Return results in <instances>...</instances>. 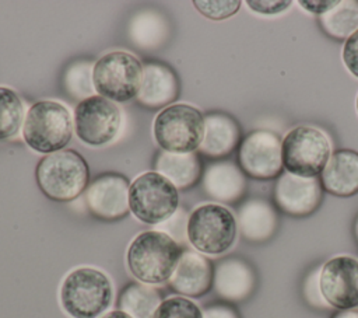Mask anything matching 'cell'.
Here are the masks:
<instances>
[{
  "label": "cell",
  "instance_id": "6da1fadb",
  "mask_svg": "<svg viewBox=\"0 0 358 318\" xmlns=\"http://www.w3.org/2000/svg\"><path fill=\"white\" fill-rule=\"evenodd\" d=\"M182 251L168 234L158 230L143 231L130 242L126 263L140 283L161 284L171 279Z\"/></svg>",
  "mask_w": 358,
  "mask_h": 318
},
{
  "label": "cell",
  "instance_id": "7a4b0ae2",
  "mask_svg": "<svg viewBox=\"0 0 358 318\" xmlns=\"http://www.w3.org/2000/svg\"><path fill=\"white\" fill-rule=\"evenodd\" d=\"M35 179L46 198L56 202H70L87 189L90 168L78 151L60 150L39 160Z\"/></svg>",
  "mask_w": 358,
  "mask_h": 318
},
{
  "label": "cell",
  "instance_id": "3957f363",
  "mask_svg": "<svg viewBox=\"0 0 358 318\" xmlns=\"http://www.w3.org/2000/svg\"><path fill=\"white\" fill-rule=\"evenodd\" d=\"M112 298L109 277L90 266L71 270L60 287V304L71 318H99L109 308Z\"/></svg>",
  "mask_w": 358,
  "mask_h": 318
},
{
  "label": "cell",
  "instance_id": "277c9868",
  "mask_svg": "<svg viewBox=\"0 0 358 318\" xmlns=\"http://www.w3.org/2000/svg\"><path fill=\"white\" fill-rule=\"evenodd\" d=\"M73 134V120L69 109L57 101L34 104L22 123V137L36 153L50 154L63 150Z\"/></svg>",
  "mask_w": 358,
  "mask_h": 318
},
{
  "label": "cell",
  "instance_id": "5b68a950",
  "mask_svg": "<svg viewBox=\"0 0 358 318\" xmlns=\"http://www.w3.org/2000/svg\"><path fill=\"white\" fill-rule=\"evenodd\" d=\"M152 133L164 151L193 153L203 141L204 116L193 105L171 104L155 116Z\"/></svg>",
  "mask_w": 358,
  "mask_h": 318
},
{
  "label": "cell",
  "instance_id": "8992f818",
  "mask_svg": "<svg viewBox=\"0 0 358 318\" xmlns=\"http://www.w3.org/2000/svg\"><path fill=\"white\" fill-rule=\"evenodd\" d=\"M238 223L234 213L222 205L197 206L187 220V241L200 254L221 255L235 242Z\"/></svg>",
  "mask_w": 358,
  "mask_h": 318
},
{
  "label": "cell",
  "instance_id": "52a82bcc",
  "mask_svg": "<svg viewBox=\"0 0 358 318\" xmlns=\"http://www.w3.org/2000/svg\"><path fill=\"white\" fill-rule=\"evenodd\" d=\"M141 78L143 63L124 50L105 53L92 67L95 91L113 102H126L137 97Z\"/></svg>",
  "mask_w": 358,
  "mask_h": 318
},
{
  "label": "cell",
  "instance_id": "ba28073f",
  "mask_svg": "<svg viewBox=\"0 0 358 318\" xmlns=\"http://www.w3.org/2000/svg\"><path fill=\"white\" fill-rule=\"evenodd\" d=\"M129 207L141 223L161 224L179 207L178 189L157 171L144 172L130 184Z\"/></svg>",
  "mask_w": 358,
  "mask_h": 318
},
{
  "label": "cell",
  "instance_id": "9c48e42d",
  "mask_svg": "<svg viewBox=\"0 0 358 318\" xmlns=\"http://www.w3.org/2000/svg\"><path fill=\"white\" fill-rule=\"evenodd\" d=\"M281 155L287 172L316 178L324 170L331 155V147L322 130L312 126H296L282 139Z\"/></svg>",
  "mask_w": 358,
  "mask_h": 318
},
{
  "label": "cell",
  "instance_id": "30bf717a",
  "mask_svg": "<svg viewBox=\"0 0 358 318\" xmlns=\"http://www.w3.org/2000/svg\"><path fill=\"white\" fill-rule=\"evenodd\" d=\"M120 109L113 101L92 95L80 101L74 111V130L77 137L92 147L110 143L119 133Z\"/></svg>",
  "mask_w": 358,
  "mask_h": 318
},
{
  "label": "cell",
  "instance_id": "8fae6325",
  "mask_svg": "<svg viewBox=\"0 0 358 318\" xmlns=\"http://www.w3.org/2000/svg\"><path fill=\"white\" fill-rule=\"evenodd\" d=\"M282 139L267 129L246 134L238 148V164L245 175L255 179H273L282 174Z\"/></svg>",
  "mask_w": 358,
  "mask_h": 318
},
{
  "label": "cell",
  "instance_id": "7c38bea8",
  "mask_svg": "<svg viewBox=\"0 0 358 318\" xmlns=\"http://www.w3.org/2000/svg\"><path fill=\"white\" fill-rule=\"evenodd\" d=\"M319 287L324 301L337 310L358 307V259L338 255L320 268Z\"/></svg>",
  "mask_w": 358,
  "mask_h": 318
},
{
  "label": "cell",
  "instance_id": "4fadbf2b",
  "mask_svg": "<svg viewBox=\"0 0 358 318\" xmlns=\"http://www.w3.org/2000/svg\"><path fill=\"white\" fill-rule=\"evenodd\" d=\"M129 179L120 174H101L85 189L88 210L101 220L123 219L129 207Z\"/></svg>",
  "mask_w": 358,
  "mask_h": 318
},
{
  "label": "cell",
  "instance_id": "5bb4252c",
  "mask_svg": "<svg viewBox=\"0 0 358 318\" xmlns=\"http://www.w3.org/2000/svg\"><path fill=\"white\" fill-rule=\"evenodd\" d=\"M323 188L320 179L296 177L282 172L274 186V202L277 207L292 217H306L322 203Z\"/></svg>",
  "mask_w": 358,
  "mask_h": 318
},
{
  "label": "cell",
  "instance_id": "9a60e30c",
  "mask_svg": "<svg viewBox=\"0 0 358 318\" xmlns=\"http://www.w3.org/2000/svg\"><path fill=\"white\" fill-rule=\"evenodd\" d=\"M213 277L214 266L206 255L193 249H183L169 284L183 297L197 298L210 291Z\"/></svg>",
  "mask_w": 358,
  "mask_h": 318
},
{
  "label": "cell",
  "instance_id": "2e32d148",
  "mask_svg": "<svg viewBox=\"0 0 358 318\" xmlns=\"http://www.w3.org/2000/svg\"><path fill=\"white\" fill-rule=\"evenodd\" d=\"M256 273L249 262L241 258H225L214 268L213 287L228 301L246 300L256 287Z\"/></svg>",
  "mask_w": 358,
  "mask_h": 318
},
{
  "label": "cell",
  "instance_id": "e0dca14e",
  "mask_svg": "<svg viewBox=\"0 0 358 318\" xmlns=\"http://www.w3.org/2000/svg\"><path fill=\"white\" fill-rule=\"evenodd\" d=\"M179 95V81L175 71L161 62L143 64V78L137 101L151 109L169 106Z\"/></svg>",
  "mask_w": 358,
  "mask_h": 318
},
{
  "label": "cell",
  "instance_id": "ac0fdd59",
  "mask_svg": "<svg viewBox=\"0 0 358 318\" xmlns=\"http://www.w3.org/2000/svg\"><path fill=\"white\" fill-rule=\"evenodd\" d=\"M320 184L324 192L337 198H351L358 193V151L340 148L331 153Z\"/></svg>",
  "mask_w": 358,
  "mask_h": 318
},
{
  "label": "cell",
  "instance_id": "d6986e66",
  "mask_svg": "<svg viewBox=\"0 0 358 318\" xmlns=\"http://www.w3.org/2000/svg\"><path fill=\"white\" fill-rule=\"evenodd\" d=\"M246 186L243 171L231 161L213 163L203 172V189L217 202H238L245 195Z\"/></svg>",
  "mask_w": 358,
  "mask_h": 318
},
{
  "label": "cell",
  "instance_id": "ffe728a7",
  "mask_svg": "<svg viewBox=\"0 0 358 318\" xmlns=\"http://www.w3.org/2000/svg\"><path fill=\"white\" fill-rule=\"evenodd\" d=\"M241 141L238 122L222 112H210L204 116V136L199 147L200 153L211 158L231 154Z\"/></svg>",
  "mask_w": 358,
  "mask_h": 318
},
{
  "label": "cell",
  "instance_id": "44dd1931",
  "mask_svg": "<svg viewBox=\"0 0 358 318\" xmlns=\"http://www.w3.org/2000/svg\"><path fill=\"white\" fill-rule=\"evenodd\" d=\"M236 223L245 240L250 242H264L277 231L278 214L267 200L252 198L239 207Z\"/></svg>",
  "mask_w": 358,
  "mask_h": 318
},
{
  "label": "cell",
  "instance_id": "7402d4cb",
  "mask_svg": "<svg viewBox=\"0 0 358 318\" xmlns=\"http://www.w3.org/2000/svg\"><path fill=\"white\" fill-rule=\"evenodd\" d=\"M155 170L173 184L176 189L192 188L201 177V161L199 154H176L161 151L155 160Z\"/></svg>",
  "mask_w": 358,
  "mask_h": 318
},
{
  "label": "cell",
  "instance_id": "603a6c76",
  "mask_svg": "<svg viewBox=\"0 0 358 318\" xmlns=\"http://www.w3.org/2000/svg\"><path fill=\"white\" fill-rule=\"evenodd\" d=\"M161 303V293L155 287L144 283H129L120 291L117 310L131 318H154Z\"/></svg>",
  "mask_w": 358,
  "mask_h": 318
},
{
  "label": "cell",
  "instance_id": "cb8c5ba5",
  "mask_svg": "<svg viewBox=\"0 0 358 318\" xmlns=\"http://www.w3.org/2000/svg\"><path fill=\"white\" fill-rule=\"evenodd\" d=\"M322 29L336 41H347L358 31V0L340 1L319 17Z\"/></svg>",
  "mask_w": 358,
  "mask_h": 318
},
{
  "label": "cell",
  "instance_id": "d4e9b609",
  "mask_svg": "<svg viewBox=\"0 0 358 318\" xmlns=\"http://www.w3.org/2000/svg\"><path fill=\"white\" fill-rule=\"evenodd\" d=\"M168 22L155 11H141L130 24V36L133 42L143 49L159 46L168 34Z\"/></svg>",
  "mask_w": 358,
  "mask_h": 318
},
{
  "label": "cell",
  "instance_id": "484cf974",
  "mask_svg": "<svg viewBox=\"0 0 358 318\" xmlns=\"http://www.w3.org/2000/svg\"><path fill=\"white\" fill-rule=\"evenodd\" d=\"M24 123V108L18 94L0 85V141L15 136Z\"/></svg>",
  "mask_w": 358,
  "mask_h": 318
},
{
  "label": "cell",
  "instance_id": "4316f807",
  "mask_svg": "<svg viewBox=\"0 0 358 318\" xmlns=\"http://www.w3.org/2000/svg\"><path fill=\"white\" fill-rule=\"evenodd\" d=\"M64 84L69 92L76 98L84 99V97H92V91L95 88L92 83L91 64L87 62H78L73 64L66 73Z\"/></svg>",
  "mask_w": 358,
  "mask_h": 318
},
{
  "label": "cell",
  "instance_id": "83f0119b",
  "mask_svg": "<svg viewBox=\"0 0 358 318\" xmlns=\"http://www.w3.org/2000/svg\"><path fill=\"white\" fill-rule=\"evenodd\" d=\"M154 318H203V311L190 298L172 296L162 300Z\"/></svg>",
  "mask_w": 358,
  "mask_h": 318
},
{
  "label": "cell",
  "instance_id": "f1b7e54d",
  "mask_svg": "<svg viewBox=\"0 0 358 318\" xmlns=\"http://www.w3.org/2000/svg\"><path fill=\"white\" fill-rule=\"evenodd\" d=\"M196 10L208 20L221 21L232 17L241 8L239 0H194Z\"/></svg>",
  "mask_w": 358,
  "mask_h": 318
},
{
  "label": "cell",
  "instance_id": "f546056e",
  "mask_svg": "<svg viewBox=\"0 0 358 318\" xmlns=\"http://www.w3.org/2000/svg\"><path fill=\"white\" fill-rule=\"evenodd\" d=\"M187 212L185 207H178V210L164 223L159 224L158 231L168 234L179 245L187 238Z\"/></svg>",
  "mask_w": 358,
  "mask_h": 318
},
{
  "label": "cell",
  "instance_id": "4dcf8cb0",
  "mask_svg": "<svg viewBox=\"0 0 358 318\" xmlns=\"http://www.w3.org/2000/svg\"><path fill=\"white\" fill-rule=\"evenodd\" d=\"M343 60L345 67L358 77V31L354 32L343 46Z\"/></svg>",
  "mask_w": 358,
  "mask_h": 318
},
{
  "label": "cell",
  "instance_id": "1f68e13d",
  "mask_svg": "<svg viewBox=\"0 0 358 318\" xmlns=\"http://www.w3.org/2000/svg\"><path fill=\"white\" fill-rule=\"evenodd\" d=\"M246 3L250 10L256 11L259 14H266V15L282 13L292 4V1H289V0H285V1H281V0H257V1L249 0Z\"/></svg>",
  "mask_w": 358,
  "mask_h": 318
},
{
  "label": "cell",
  "instance_id": "d6a6232c",
  "mask_svg": "<svg viewBox=\"0 0 358 318\" xmlns=\"http://www.w3.org/2000/svg\"><path fill=\"white\" fill-rule=\"evenodd\" d=\"M320 272V270H319ZM319 272L315 270L312 272L308 279L305 280V286H303V293L306 300L313 305V307H326V301L322 296L320 287H319Z\"/></svg>",
  "mask_w": 358,
  "mask_h": 318
},
{
  "label": "cell",
  "instance_id": "836d02e7",
  "mask_svg": "<svg viewBox=\"0 0 358 318\" xmlns=\"http://www.w3.org/2000/svg\"><path fill=\"white\" fill-rule=\"evenodd\" d=\"M203 318H241V315L232 305L217 303L203 310Z\"/></svg>",
  "mask_w": 358,
  "mask_h": 318
},
{
  "label": "cell",
  "instance_id": "e575fe53",
  "mask_svg": "<svg viewBox=\"0 0 358 318\" xmlns=\"http://www.w3.org/2000/svg\"><path fill=\"white\" fill-rule=\"evenodd\" d=\"M338 3H340V0H299L298 1V4L303 10L309 11L312 14H317L319 17L326 14L331 8H334Z\"/></svg>",
  "mask_w": 358,
  "mask_h": 318
},
{
  "label": "cell",
  "instance_id": "d590c367",
  "mask_svg": "<svg viewBox=\"0 0 358 318\" xmlns=\"http://www.w3.org/2000/svg\"><path fill=\"white\" fill-rule=\"evenodd\" d=\"M330 318H358V310H340Z\"/></svg>",
  "mask_w": 358,
  "mask_h": 318
},
{
  "label": "cell",
  "instance_id": "8d00e7d4",
  "mask_svg": "<svg viewBox=\"0 0 358 318\" xmlns=\"http://www.w3.org/2000/svg\"><path fill=\"white\" fill-rule=\"evenodd\" d=\"M99 318H131V317H129L126 312H123L120 310H113V311H109V312L101 315Z\"/></svg>",
  "mask_w": 358,
  "mask_h": 318
},
{
  "label": "cell",
  "instance_id": "74e56055",
  "mask_svg": "<svg viewBox=\"0 0 358 318\" xmlns=\"http://www.w3.org/2000/svg\"><path fill=\"white\" fill-rule=\"evenodd\" d=\"M354 237H355V241L358 244V216L355 217V221H354Z\"/></svg>",
  "mask_w": 358,
  "mask_h": 318
},
{
  "label": "cell",
  "instance_id": "f35d334b",
  "mask_svg": "<svg viewBox=\"0 0 358 318\" xmlns=\"http://www.w3.org/2000/svg\"><path fill=\"white\" fill-rule=\"evenodd\" d=\"M357 112H358V97H357Z\"/></svg>",
  "mask_w": 358,
  "mask_h": 318
}]
</instances>
